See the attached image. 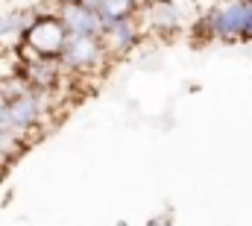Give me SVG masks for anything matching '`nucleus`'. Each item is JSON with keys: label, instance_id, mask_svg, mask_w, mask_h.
I'll use <instances>...</instances> for the list:
<instances>
[{"label": "nucleus", "instance_id": "obj_1", "mask_svg": "<svg viewBox=\"0 0 252 226\" xmlns=\"http://www.w3.org/2000/svg\"><path fill=\"white\" fill-rule=\"evenodd\" d=\"M67 38H70V33L64 30V24L59 21L56 12H35L32 21H30V27L21 36V47L30 56H41V59L59 62Z\"/></svg>", "mask_w": 252, "mask_h": 226}, {"label": "nucleus", "instance_id": "obj_2", "mask_svg": "<svg viewBox=\"0 0 252 226\" xmlns=\"http://www.w3.org/2000/svg\"><path fill=\"white\" fill-rule=\"evenodd\" d=\"M112 50L103 36H97V38L94 36H70L62 56H59V65H62V71H70V74H88V71L103 68V59Z\"/></svg>", "mask_w": 252, "mask_h": 226}, {"label": "nucleus", "instance_id": "obj_3", "mask_svg": "<svg viewBox=\"0 0 252 226\" xmlns=\"http://www.w3.org/2000/svg\"><path fill=\"white\" fill-rule=\"evenodd\" d=\"M214 41H244V33L252 21V0H223L208 9Z\"/></svg>", "mask_w": 252, "mask_h": 226}, {"label": "nucleus", "instance_id": "obj_4", "mask_svg": "<svg viewBox=\"0 0 252 226\" xmlns=\"http://www.w3.org/2000/svg\"><path fill=\"white\" fill-rule=\"evenodd\" d=\"M53 12L59 15V21L70 36H94V38L103 36L100 12L94 6H88L85 0H59Z\"/></svg>", "mask_w": 252, "mask_h": 226}, {"label": "nucleus", "instance_id": "obj_5", "mask_svg": "<svg viewBox=\"0 0 252 226\" xmlns=\"http://www.w3.org/2000/svg\"><path fill=\"white\" fill-rule=\"evenodd\" d=\"M15 71L32 85V91L38 94H53L62 82V65L53 59H41V56H27L24 62H15Z\"/></svg>", "mask_w": 252, "mask_h": 226}, {"label": "nucleus", "instance_id": "obj_6", "mask_svg": "<svg viewBox=\"0 0 252 226\" xmlns=\"http://www.w3.org/2000/svg\"><path fill=\"white\" fill-rule=\"evenodd\" d=\"M103 38H106V44H109L112 53H129V50H135L141 44V27L135 24V18L118 21L115 27H109L103 33Z\"/></svg>", "mask_w": 252, "mask_h": 226}, {"label": "nucleus", "instance_id": "obj_7", "mask_svg": "<svg viewBox=\"0 0 252 226\" xmlns=\"http://www.w3.org/2000/svg\"><path fill=\"white\" fill-rule=\"evenodd\" d=\"M97 12H100V21H103V33H106V30L115 27L118 21H129V18H135L141 9H138L135 0H100Z\"/></svg>", "mask_w": 252, "mask_h": 226}, {"label": "nucleus", "instance_id": "obj_8", "mask_svg": "<svg viewBox=\"0 0 252 226\" xmlns=\"http://www.w3.org/2000/svg\"><path fill=\"white\" fill-rule=\"evenodd\" d=\"M32 15H35V9H32V12H27V9H15V12L0 15V41L21 38V36H24V30L30 27Z\"/></svg>", "mask_w": 252, "mask_h": 226}, {"label": "nucleus", "instance_id": "obj_9", "mask_svg": "<svg viewBox=\"0 0 252 226\" xmlns=\"http://www.w3.org/2000/svg\"><path fill=\"white\" fill-rule=\"evenodd\" d=\"M190 36H193V47H205V44L214 41V27H211L208 12H205L202 18H196V24L190 27Z\"/></svg>", "mask_w": 252, "mask_h": 226}, {"label": "nucleus", "instance_id": "obj_10", "mask_svg": "<svg viewBox=\"0 0 252 226\" xmlns=\"http://www.w3.org/2000/svg\"><path fill=\"white\" fill-rule=\"evenodd\" d=\"M147 226H173V215L170 212H161V215H153Z\"/></svg>", "mask_w": 252, "mask_h": 226}, {"label": "nucleus", "instance_id": "obj_11", "mask_svg": "<svg viewBox=\"0 0 252 226\" xmlns=\"http://www.w3.org/2000/svg\"><path fill=\"white\" fill-rule=\"evenodd\" d=\"M85 3H88V6H94V9L100 6V0H85Z\"/></svg>", "mask_w": 252, "mask_h": 226}]
</instances>
